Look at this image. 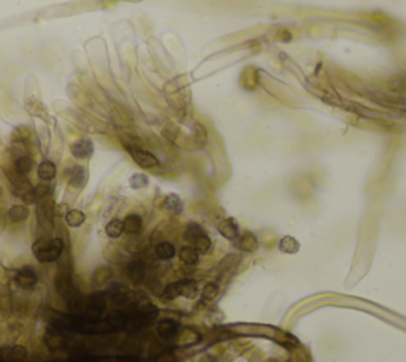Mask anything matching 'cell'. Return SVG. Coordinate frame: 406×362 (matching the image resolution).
I'll return each instance as SVG.
<instances>
[{
	"mask_svg": "<svg viewBox=\"0 0 406 362\" xmlns=\"http://www.w3.org/2000/svg\"><path fill=\"white\" fill-rule=\"evenodd\" d=\"M32 250L34 256L40 262H54L62 254L64 243L61 238H41L35 241Z\"/></svg>",
	"mask_w": 406,
	"mask_h": 362,
	"instance_id": "1",
	"label": "cell"
},
{
	"mask_svg": "<svg viewBox=\"0 0 406 362\" xmlns=\"http://www.w3.org/2000/svg\"><path fill=\"white\" fill-rule=\"evenodd\" d=\"M129 153L132 156V159L143 169H153V167H157V165H159V159L146 149H141L137 146H133V148L129 146Z\"/></svg>",
	"mask_w": 406,
	"mask_h": 362,
	"instance_id": "2",
	"label": "cell"
},
{
	"mask_svg": "<svg viewBox=\"0 0 406 362\" xmlns=\"http://www.w3.org/2000/svg\"><path fill=\"white\" fill-rule=\"evenodd\" d=\"M14 281H16V284L22 289H34L37 281H39V276H37L35 270L32 267H22L21 270L16 272Z\"/></svg>",
	"mask_w": 406,
	"mask_h": 362,
	"instance_id": "3",
	"label": "cell"
},
{
	"mask_svg": "<svg viewBox=\"0 0 406 362\" xmlns=\"http://www.w3.org/2000/svg\"><path fill=\"white\" fill-rule=\"evenodd\" d=\"M70 151L72 156L77 157V159H89L94 154V143L87 138H81L72 143Z\"/></svg>",
	"mask_w": 406,
	"mask_h": 362,
	"instance_id": "4",
	"label": "cell"
},
{
	"mask_svg": "<svg viewBox=\"0 0 406 362\" xmlns=\"http://www.w3.org/2000/svg\"><path fill=\"white\" fill-rule=\"evenodd\" d=\"M157 334H159V337L165 338V340L173 338L178 334V322L171 318L161 319L159 324H157Z\"/></svg>",
	"mask_w": 406,
	"mask_h": 362,
	"instance_id": "5",
	"label": "cell"
},
{
	"mask_svg": "<svg viewBox=\"0 0 406 362\" xmlns=\"http://www.w3.org/2000/svg\"><path fill=\"white\" fill-rule=\"evenodd\" d=\"M0 358L3 362H21L27 358V350L24 346H13V348H3L0 351Z\"/></svg>",
	"mask_w": 406,
	"mask_h": 362,
	"instance_id": "6",
	"label": "cell"
},
{
	"mask_svg": "<svg viewBox=\"0 0 406 362\" xmlns=\"http://www.w3.org/2000/svg\"><path fill=\"white\" fill-rule=\"evenodd\" d=\"M86 180H87V173H86V169L81 167V165H73V167L69 170V183L72 187H82L86 184Z\"/></svg>",
	"mask_w": 406,
	"mask_h": 362,
	"instance_id": "7",
	"label": "cell"
},
{
	"mask_svg": "<svg viewBox=\"0 0 406 362\" xmlns=\"http://www.w3.org/2000/svg\"><path fill=\"white\" fill-rule=\"evenodd\" d=\"M217 230H219L222 237L229 240H235L238 237V224L234 218H227V220L221 221L217 224Z\"/></svg>",
	"mask_w": 406,
	"mask_h": 362,
	"instance_id": "8",
	"label": "cell"
},
{
	"mask_svg": "<svg viewBox=\"0 0 406 362\" xmlns=\"http://www.w3.org/2000/svg\"><path fill=\"white\" fill-rule=\"evenodd\" d=\"M124 232L130 233V235H137V233L141 232L143 229V220L140 215H135V213H130L124 218Z\"/></svg>",
	"mask_w": 406,
	"mask_h": 362,
	"instance_id": "9",
	"label": "cell"
},
{
	"mask_svg": "<svg viewBox=\"0 0 406 362\" xmlns=\"http://www.w3.org/2000/svg\"><path fill=\"white\" fill-rule=\"evenodd\" d=\"M179 259H181V262L186 264V266H197L200 254L192 245H186L179 250Z\"/></svg>",
	"mask_w": 406,
	"mask_h": 362,
	"instance_id": "10",
	"label": "cell"
},
{
	"mask_svg": "<svg viewBox=\"0 0 406 362\" xmlns=\"http://www.w3.org/2000/svg\"><path fill=\"white\" fill-rule=\"evenodd\" d=\"M154 253H156V256L161 261H168V259L175 258L176 248H175V245H173V243H170V241H161L159 245H156Z\"/></svg>",
	"mask_w": 406,
	"mask_h": 362,
	"instance_id": "11",
	"label": "cell"
},
{
	"mask_svg": "<svg viewBox=\"0 0 406 362\" xmlns=\"http://www.w3.org/2000/svg\"><path fill=\"white\" fill-rule=\"evenodd\" d=\"M145 273H146L145 266H143V262L140 261H133L127 266V276H129L133 283H141L143 278H145Z\"/></svg>",
	"mask_w": 406,
	"mask_h": 362,
	"instance_id": "12",
	"label": "cell"
},
{
	"mask_svg": "<svg viewBox=\"0 0 406 362\" xmlns=\"http://www.w3.org/2000/svg\"><path fill=\"white\" fill-rule=\"evenodd\" d=\"M238 245H240V248H242L243 251L254 253V251H257V248H259V240H257V237H255L252 232H244L243 235L240 237Z\"/></svg>",
	"mask_w": 406,
	"mask_h": 362,
	"instance_id": "13",
	"label": "cell"
},
{
	"mask_svg": "<svg viewBox=\"0 0 406 362\" xmlns=\"http://www.w3.org/2000/svg\"><path fill=\"white\" fill-rule=\"evenodd\" d=\"M37 173H39V178H40V180H43V181H51V180H54V178H56L57 167H56V164H54V162H51V161H43V162L39 165V170H37Z\"/></svg>",
	"mask_w": 406,
	"mask_h": 362,
	"instance_id": "14",
	"label": "cell"
},
{
	"mask_svg": "<svg viewBox=\"0 0 406 362\" xmlns=\"http://www.w3.org/2000/svg\"><path fill=\"white\" fill-rule=\"evenodd\" d=\"M205 230H203V227L200 224L197 223H189L186 226V229H184V238L189 241L191 245H194L195 241H197L202 235H205Z\"/></svg>",
	"mask_w": 406,
	"mask_h": 362,
	"instance_id": "15",
	"label": "cell"
},
{
	"mask_svg": "<svg viewBox=\"0 0 406 362\" xmlns=\"http://www.w3.org/2000/svg\"><path fill=\"white\" fill-rule=\"evenodd\" d=\"M163 208L170 211L171 215H181L183 213V202L176 194H168L163 200Z\"/></svg>",
	"mask_w": 406,
	"mask_h": 362,
	"instance_id": "16",
	"label": "cell"
},
{
	"mask_svg": "<svg viewBox=\"0 0 406 362\" xmlns=\"http://www.w3.org/2000/svg\"><path fill=\"white\" fill-rule=\"evenodd\" d=\"M280 250L285 254H295L298 253L300 250V243L294 238V237H290V235H285L280 240Z\"/></svg>",
	"mask_w": 406,
	"mask_h": 362,
	"instance_id": "17",
	"label": "cell"
},
{
	"mask_svg": "<svg viewBox=\"0 0 406 362\" xmlns=\"http://www.w3.org/2000/svg\"><path fill=\"white\" fill-rule=\"evenodd\" d=\"M8 218L13 223H24L29 218V210L26 205H13L8 210Z\"/></svg>",
	"mask_w": 406,
	"mask_h": 362,
	"instance_id": "18",
	"label": "cell"
},
{
	"mask_svg": "<svg viewBox=\"0 0 406 362\" xmlns=\"http://www.w3.org/2000/svg\"><path fill=\"white\" fill-rule=\"evenodd\" d=\"M105 232H107V235L110 238H119L124 233V224L121 220H111L108 224H107V227H105Z\"/></svg>",
	"mask_w": 406,
	"mask_h": 362,
	"instance_id": "19",
	"label": "cell"
},
{
	"mask_svg": "<svg viewBox=\"0 0 406 362\" xmlns=\"http://www.w3.org/2000/svg\"><path fill=\"white\" fill-rule=\"evenodd\" d=\"M86 216L80 210H70L69 213L65 215V223L70 226V227H80V226L84 223Z\"/></svg>",
	"mask_w": 406,
	"mask_h": 362,
	"instance_id": "20",
	"label": "cell"
},
{
	"mask_svg": "<svg viewBox=\"0 0 406 362\" xmlns=\"http://www.w3.org/2000/svg\"><path fill=\"white\" fill-rule=\"evenodd\" d=\"M105 305H107V300H105V294L102 292H95L89 299V307H91V310L95 312V313H102L105 310Z\"/></svg>",
	"mask_w": 406,
	"mask_h": 362,
	"instance_id": "21",
	"label": "cell"
},
{
	"mask_svg": "<svg viewBox=\"0 0 406 362\" xmlns=\"http://www.w3.org/2000/svg\"><path fill=\"white\" fill-rule=\"evenodd\" d=\"M199 294L197 283L194 280H181V296L186 299H195Z\"/></svg>",
	"mask_w": 406,
	"mask_h": 362,
	"instance_id": "22",
	"label": "cell"
},
{
	"mask_svg": "<svg viewBox=\"0 0 406 362\" xmlns=\"http://www.w3.org/2000/svg\"><path fill=\"white\" fill-rule=\"evenodd\" d=\"M179 296H181V281L170 283L165 286V289L162 291V299H165V300H173Z\"/></svg>",
	"mask_w": 406,
	"mask_h": 362,
	"instance_id": "23",
	"label": "cell"
},
{
	"mask_svg": "<svg viewBox=\"0 0 406 362\" xmlns=\"http://www.w3.org/2000/svg\"><path fill=\"white\" fill-rule=\"evenodd\" d=\"M14 167H16V172L19 175H27L34 167V161L29 156H21L16 159V162H14Z\"/></svg>",
	"mask_w": 406,
	"mask_h": 362,
	"instance_id": "24",
	"label": "cell"
},
{
	"mask_svg": "<svg viewBox=\"0 0 406 362\" xmlns=\"http://www.w3.org/2000/svg\"><path fill=\"white\" fill-rule=\"evenodd\" d=\"M192 246L195 248V250H197L199 254H208L209 251H211L213 241H211V238H209V237L206 235V233H205V235H202Z\"/></svg>",
	"mask_w": 406,
	"mask_h": 362,
	"instance_id": "25",
	"label": "cell"
},
{
	"mask_svg": "<svg viewBox=\"0 0 406 362\" xmlns=\"http://www.w3.org/2000/svg\"><path fill=\"white\" fill-rule=\"evenodd\" d=\"M110 278H111V270H110L108 267H100V269H97V270L94 272L92 281H94L95 284L102 286V284L107 283V281L110 280Z\"/></svg>",
	"mask_w": 406,
	"mask_h": 362,
	"instance_id": "26",
	"label": "cell"
},
{
	"mask_svg": "<svg viewBox=\"0 0 406 362\" xmlns=\"http://www.w3.org/2000/svg\"><path fill=\"white\" fill-rule=\"evenodd\" d=\"M219 294V286L216 283H206L203 286V291H202V299L203 300H213L216 299V296Z\"/></svg>",
	"mask_w": 406,
	"mask_h": 362,
	"instance_id": "27",
	"label": "cell"
},
{
	"mask_svg": "<svg viewBox=\"0 0 406 362\" xmlns=\"http://www.w3.org/2000/svg\"><path fill=\"white\" fill-rule=\"evenodd\" d=\"M149 183V180L146 175H143V173H135V175L130 177V181H129V184L130 187H133V189H143V187H146Z\"/></svg>",
	"mask_w": 406,
	"mask_h": 362,
	"instance_id": "28",
	"label": "cell"
},
{
	"mask_svg": "<svg viewBox=\"0 0 406 362\" xmlns=\"http://www.w3.org/2000/svg\"><path fill=\"white\" fill-rule=\"evenodd\" d=\"M200 362H216V359L213 358V356H209V354H206L205 358H202V361Z\"/></svg>",
	"mask_w": 406,
	"mask_h": 362,
	"instance_id": "29",
	"label": "cell"
},
{
	"mask_svg": "<svg viewBox=\"0 0 406 362\" xmlns=\"http://www.w3.org/2000/svg\"><path fill=\"white\" fill-rule=\"evenodd\" d=\"M0 195H2V189H0Z\"/></svg>",
	"mask_w": 406,
	"mask_h": 362,
	"instance_id": "30",
	"label": "cell"
}]
</instances>
